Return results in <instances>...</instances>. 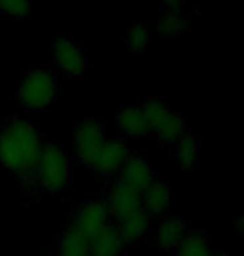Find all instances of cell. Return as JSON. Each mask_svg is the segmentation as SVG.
I'll return each mask as SVG.
<instances>
[{"label": "cell", "instance_id": "obj_8", "mask_svg": "<svg viewBox=\"0 0 244 256\" xmlns=\"http://www.w3.org/2000/svg\"><path fill=\"white\" fill-rule=\"evenodd\" d=\"M109 218L111 216H109L107 208L104 206L102 201L89 200L75 206L70 226L90 241L109 224Z\"/></svg>", "mask_w": 244, "mask_h": 256}, {"label": "cell", "instance_id": "obj_9", "mask_svg": "<svg viewBox=\"0 0 244 256\" xmlns=\"http://www.w3.org/2000/svg\"><path fill=\"white\" fill-rule=\"evenodd\" d=\"M129 156H131V152H129V148L124 139H106L92 164V169L100 176L117 174Z\"/></svg>", "mask_w": 244, "mask_h": 256}, {"label": "cell", "instance_id": "obj_7", "mask_svg": "<svg viewBox=\"0 0 244 256\" xmlns=\"http://www.w3.org/2000/svg\"><path fill=\"white\" fill-rule=\"evenodd\" d=\"M102 202L107 208L109 216H112L116 223H121L129 216H132L134 212L142 210L141 192L124 184L121 180H112L111 182H107Z\"/></svg>", "mask_w": 244, "mask_h": 256}, {"label": "cell", "instance_id": "obj_12", "mask_svg": "<svg viewBox=\"0 0 244 256\" xmlns=\"http://www.w3.org/2000/svg\"><path fill=\"white\" fill-rule=\"evenodd\" d=\"M124 243L117 226L109 223L89 241V256H124Z\"/></svg>", "mask_w": 244, "mask_h": 256}, {"label": "cell", "instance_id": "obj_19", "mask_svg": "<svg viewBox=\"0 0 244 256\" xmlns=\"http://www.w3.org/2000/svg\"><path fill=\"white\" fill-rule=\"evenodd\" d=\"M126 47L131 52H144L149 44V28L146 22L142 20H131L126 27V36H124Z\"/></svg>", "mask_w": 244, "mask_h": 256}, {"label": "cell", "instance_id": "obj_18", "mask_svg": "<svg viewBox=\"0 0 244 256\" xmlns=\"http://www.w3.org/2000/svg\"><path fill=\"white\" fill-rule=\"evenodd\" d=\"M57 256H89V240L69 224L57 243Z\"/></svg>", "mask_w": 244, "mask_h": 256}, {"label": "cell", "instance_id": "obj_3", "mask_svg": "<svg viewBox=\"0 0 244 256\" xmlns=\"http://www.w3.org/2000/svg\"><path fill=\"white\" fill-rule=\"evenodd\" d=\"M39 191L60 192L70 184V164L65 149L54 139H45L39 162L33 174V182Z\"/></svg>", "mask_w": 244, "mask_h": 256}, {"label": "cell", "instance_id": "obj_2", "mask_svg": "<svg viewBox=\"0 0 244 256\" xmlns=\"http://www.w3.org/2000/svg\"><path fill=\"white\" fill-rule=\"evenodd\" d=\"M59 96V82L52 67L42 66L23 70L15 98L22 108L30 112H44L50 109Z\"/></svg>", "mask_w": 244, "mask_h": 256}, {"label": "cell", "instance_id": "obj_16", "mask_svg": "<svg viewBox=\"0 0 244 256\" xmlns=\"http://www.w3.org/2000/svg\"><path fill=\"white\" fill-rule=\"evenodd\" d=\"M151 218L146 214L144 210L134 212L132 216H129L121 223H116L119 233H121L124 243H137V241L144 240L147 231H149Z\"/></svg>", "mask_w": 244, "mask_h": 256}, {"label": "cell", "instance_id": "obj_23", "mask_svg": "<svg viewBox=\"0 0 244 256\" xmlns=\"http://www.w3.org/2000/svg\"><path fill=\"white\" fill-rule=\"evenodd\" d=\"M213 256H229V254H226V253H219V254H214V253H213Z\"/></svg>", "mask_w": 244, "mask_h": 256}, {"label": "cell", "instance_id": "obj_22", "mask_svg": "<svg viewBox=\"0 0 244 256\" xmlns=\"http://www.w3.org/2000/svg\"><path fill=\"white\" fill-rule=\"evenodd\" d=\"M186 0H161V12H181Z\"/></svg>", "mask_w": 244, "mask_h": 256}, {"label": "cell", "instance_id": "obj_20", "mask_svg": "<svg viewBox=\"0 0 244 256\" xmlns=\"http://www.w3.org/2000/svg\"><path fill=\"white\" fill-rule=\"evenodd\" d=\"M189 28V20L181 12H161L157 20V32L164 36H178Z\"/></svg>", "mask_w": 244, "mask_h": 256}, {"label": "cell", "instance_id": "obj_13", "mask_svg": "<svg viewBox=\"0 0 244 256\" xmlns=\"http://www.w3.org/2000/svg\"><path fill=\"white\" fill-rule=\"evenodd\" d=\"M188 233V223L179 216H166L156 228L154 240L159 248L172 251Z\"/></svg>", "mask_w": 244, "mask_h": 256}, {"label": "cell", "instance_id": "obj_4", "mask_svg": "<svg viewBox=\"0 0 244 256\" xmlns=\"http://www.w3.org/2000/svg\"><path fill=\"white\" fill-rule=\"evenodd\" d=\"M141 104L147 131H152L161 142L174 144L188 131L183 116L161 98H147Z\"/></svg>", "mask_w": 244, "mask_h": 256}, {"label": "cell", "instance_id": "obj_21", "mask_svg": "<svg viewBox=\"0 0 244 256\" xmlns=\"http://www.w3.org/2000/svg\"><path fill=\"white\" fill-rule=\"evenodd\" d=\"M30 12V0H0V18L23 20Z\"/></svg>", "mask_w": 244, "mask_h": 256}, {"label": "cell", "instance_id": "obj_10", "mask_svg": "<svg viewBox=\"0 0 244 256\" xmlns=\"http://www.w3.org/2000/svg\"><path fill=\"white\" fill-rule=\"evenodd\" d=\"M117 174H119L117 180H121L124 184L131 186L132 190L139 191L141 194L147 186L156 181L154 168H152L151 164L146 161V158L141 156V154H132V156H129Z\"/></svg>", "mask_w": 244, "mask_h": 256}, {"label": "cell", "instance_id": "obj_14", "mask_svg": "<svg viewBox=\"0 0 244 256\" xmlns=\"http://www.w3.org/2000/svg\"><path fill=\"white\" fill-rule=\"evenodd\" d=\"M142 210L149 218L154 216H164L169 210V188L166 182L154 181L142 191Z\"/></svg>", "mask_w": 244, "mask_h": 256}, {"label": "cell", "instance_id": "obj_17", "mask_svg": "<svg viewBox=\"0 0 244 256\" xmlns=\"http://www.w3.org/2000/svg\"><path fill=\"white\" fill-rule=\"evenodd\" d=\"M199 138L194 132L186 131L174 142V159L183 169H193L198 162Z\"/></svg>", "mask_w": 244, "mask_h": 256}, {"label": "cell", "instance_id": "obj_5", "mask_svg": "<svg viewBox=\"0 0 244 256\" xmlns=\"http://www.w3.org/2000/svg\"><path fill=\"white\" fill-rule=\"evenodd\" d=\"M106 142V128L100 119H80L74 128V161L92 168L100 148Z\"/></svg>", "mask_w": 244, "mask_h": 256}, {"label": "cell", "instance_id": "obj_6", "mask_svg": "<svg viewBox=\"0 0 244 256\" xmlns=\"http://www.w3.org/2000/svg\"><path fill=\"white\" fill-rule=\"evenodd\" d=\"M52 59H54V66L65 79H79L87 69L82 46L69 34H57L54 37Z\"/></svg>", "mask_w": 244, "mask_h": 256}, {"label": "cell", "instance_id": "obj_11", "mask_svg": "<svg viewBox=\"0 0 244 256\" xmlns=\"http://www.w3.org/2000/svg\"><path fill=\"white\" fill-rule=\"evenodd\" d=\"M117 131L124 139H141L147 136V126L144 114H142L141 104L127 106V108L117 109L116 114Z\"/></svg>", "mask_w": 244, "mask_h": 256}, {"label": "cell", "instance_id": "obj_15", "mask_svg": "<svg viewBox=\"0 0 244 256\" xmlns=\"http://www.w3.org/2000/svg\"><path fill=\"white\" fill-rule=\"evenodd\" d=\"M172 253L174 256H213V243L204 231H188Z\"/></svg>", "mask_w": 244, "mask_h": 256}, {"label": "cell", "instance_id": "obj_1", "mask_svg": "<svg viewBox=\"0 0 244 256\" xmlns=\"http://www.w3.org/2000/svg\"><path fill=\"white\" fill-rule=\"evenodd\" d=\"M45 138L32 120L10 116L0 126V166L25 182H33V174Z\"/></svg>", "mask_w": 244, "mask_h": 256}]
</instances>
